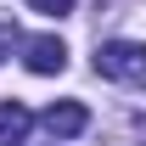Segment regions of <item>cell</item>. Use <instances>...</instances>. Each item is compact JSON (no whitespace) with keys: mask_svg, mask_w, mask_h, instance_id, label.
I'll return each mask as SVG.
<instances>
[{"mask_svg":"<svg viewBox=\"0 0 146 146\" xmlns=\"http://www.w3.org/2000/svg\"><path fill=\"white\" fill-rule=\"evenodd\" d=\"M96 73L112 84H141L146 79V45L141 39H107L96 45Z\"/></svg>","mask_w":146,"mask_h":146,"instance_id":"obj_1","label":"cell"},{"mask_svg":"<svg viewBox=\"0 0 146 146\" xmlns=\"http://www.w3.org/2000/svg\"><path fill=\"white\" fill-rule=\"evenodd\" d=\"M23 62H28V73H62L68 68V45L56 34H34V39H23Z\"/></svg>","mask_w":146,"mask_h":146,"instance_id":"obj_2","label":"cell"},{"mask_svg":"<svg viewBox=\"0 0 146 146\" xmlns=\"http://www.w3.org/2000/svg\"><path fill=\"white\" fill-rule=\"evenodd\" d=\"M39 124L51 129L56 141H73V135H84V124H90V112L79 107V101H56V107H45V118Z\"/></svg>","mask_w":146,"mask_h":146,"instance_id":"obj_3","label":"cell"},{"mask_svg":"<svg viewBox=\"0 0 146 146\" xmlns=\"http://www.w3.org/2000/svg\"><path fill=\"white\" fill-rule=\"evenodd\" d=\"M28 129H34V112L23 101H0V146H23Z\"/></svg>","mask_w":146,"mask_h":146,"instance_id":"obj_4","label":"cell"},{"mask_svg":"<svg viewBox=\"0 0 146 146\" xmlns=\"http://www.w3.org/2000/svg\"><path fill=\"white\" fill-rule=\"evenodd\" d=\"M23 45V34H17V23H11V11H0V62Z\"/></svg>","mask_w":146,"mask_h":146,"instance_id":"obj_5","label":"cell"},{"mask_svg":"<svg viewBox=\"0 0 146 146\" xmlns=\"http://www.w3.org/2000/svg\"><path fill=\"white\" fill-rule=\"evenodd\" d=\"M28 6L45 11V17H68V11H73V0H28Z\"/></svg>","mask_w":146,"mask_h":146,"instance_id":"obj_6","label":"cell"}]
</instances>
